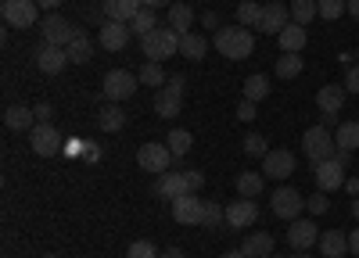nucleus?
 Returning a JSON list of instances; mask_svg holds the SVG:
<instances>
[{"label":"nucleus","instance_id":"f257e3e1","mask_svg":"<svg viewBox=\"0 0 359 258\" xmlns=\"http://www.w3.org/2000/svg\"><path fill=\"white\" fill-rule=\"evenodd\" d=\"M212 47H216L223 57H230V62H245V57L255 50V36L248 33L245 25H223V29H216Z\"/></svg>","mask_w":359,"mask_h":258},{"label":"nucleus","instance_id":"f03ea898","mask_svg":"<svg viewBox=\"0 0 359 258\" xmlns=\"http://www.w3.org/2000/svg\"><path fill=\"white\" fill-rule=\"evenodd\" d=\"M140 50L147 62H165V57L180 54V33H172L169 25H158L155 33L140 36Z\"/></svg>","mask_w":359,"mask_h":258},{"label":"nucleus","instance_id":"7ed1b4c3","mask_svg":"<svg viewBox=\"0 0 359 258\" xmlns=\"http://www.w3.org/2000/svg\"><path fill=\"white\" fill-rule=\"evenodd\" d=\"M184 90H187L184 76H169V83L158 86V94H155V115L158 119H176L180 108H184Z\"/></svg>","mask_w":359,"mask_h":258},{"label":"nucleus","instance_id":"20e7f679","mask_svg":"<svg viewBox=\"0 0 359 258\" xmlns=\"http://www.w3.org/2000/svg\"><path fill=\"white\" fill-rule=\"evenodd\" d=\"M302 151H306V158H309L313 169H316L320 162L334 158L338 143H334V136H331V129H327V126H313V129H306V136H302Z\"/></svg>","mask_w":359,"mask_h":258},{"label":"nucleus","instance_id":"39448f33","mask_svg":"<svg viewBox=\"0 0 359 258\" xmlns=\"http://www.w3.org/2000/svg\"><path fill=\"white\" fill-rule=\"evenodd\" d=\"M269 208H273V215H277V219L294 222L298 215L306 212V197L298 194L294 187H277V190H273V197H269Z\"/></svg>","mask_w":359,"mask_h":258},{"label":"nucleus","instance_id":"423d86ee","mask_svg":"<svg viewBox=\"0 0 359 258\" xmlns=\"http://www.w3.org/2000/svg\"><path fill=\"white\" fill-rule=\"evenodd\" d=\"M0 15H4V22L11 29H29L40 22V4L36 0H4L0 4Z\"/></svg>","mask_w":359,"mask_h":258},{"label":"nucleus","instance_id":"0eeeda50","mask_svg":"<svg viewBox=\"0 0 359 258\" xmlns=\"http://www.w3.org/2000/svg\"><path fill=\"white\" fill-rule=\"evenodd\" d=\"M137 76L133 72H126V69H111V72H104V97L111 101V104H118V101H130L133 94H137Z\"/></svg>","mask_w":359,"mask_h":258},{"label":"nucleus","instance_id":"6e6552de","mask_svg":"<svg viewBox=\"0 0 359 258\" xmlns=\"http://www.w3.org/2000/svg\"><path fill=\"white\" fill-rule=\"evenodd\" d=\"M40 29H43V43H54V47H69L76 40V33H79V29L72 22H65L62 15H43Z\"/></svg>","mask_w":359,"mask_h":258},{"label":"nucleus","instance_id":"1a4fd4ad","mask_svg":"<svg viewBox=\"0 0 359 258\" xmlns=\"http://www.w3.org/2000/svg\"><path fill=\"white\" fill-rule=\"evenodd\" d=\"M29 143H33V151L40 158H57L62 155V136H57V129L50 122H36V129L29 133Z\"/></svg>","mask_w":359,"mask_h":258},{"label":"nucleus","instance_id":"9d476101","mask_svg":"<svg viewBox=\"0 0 359 258\" xmlns=\"http://www.w3.org/2000/svg\"><path fill=\"white\" fill-rule=\"evenodd\" d=\"M169 162H176V158H172V151L165 148V143H144V148L137 151V165L144 172H158L162 176V172L169 169Z\"/></svg>","mask_w":359,"mask_h":258},{"label":"nucleus","instance_id":"9b49d317","mask_svg":"<svg viewBox=\"0 0 359 258\" xmlns=\"http://www.w3.org/2000/svg\"><path fill=\"white\" fill-rule=\"evenodd\" d=\"M172 205V219L180 226H201V215H205V201L194 197V194H184V197H176L169 201Z\"/></svg>","mask_w":359,"mask_h":258},{"label":"nucleus","instance_id":"f8f14e48","mask_svg":"<svg viewBox=\"0 0 359 258\" xmlns=\"http://www.w3.org/2000/svg\"><path fill=\"white\" fill-rule=\"evenodd\" d=\"M291 18V8L284 4V0H273V4H262V18H259V33H269V36H280V29L287 25Z\"/></svg>","mask_w":359,"mask_h":258},{"label":"nucleus","instance_id":"ddd939ff","mask_svg":"<svg viewBox=\"0 0 359 258\" xmlns=\"http://www.w3.org/2000/svg\"><path fill=\"white\" fill-rule=\"evenodd\" d=\"M345 165L338 162V158H327V162H320L316 165V187L323 190V194H334V190H341L345 187Z\"/></svg>","mask_w":359,"mask_h":258},{"label":"nucleus","instance_id":"4468645a","mask_svg":"<svg viewBox=\"0 0 359 258\" xmlns=\"http://www.w3.org/2000/svg\"><path fill=\"white\" fill-rule=\"evenodd\" d=\"M259 219V205H255V197H237L226 205V226L230 229H245Z\"/></svg>","mask_w":359,"mask_h":258},{"label":"nucleus","instance_id":"2eb2a0df","mask_svg":"<svg viewBox=\"0 0 359 258\" xmlns=\"http://www.w3.org/2000/svg\"><path fill=\"white\" fill-rule=\"evenodd\" d=\"M287 244H291L294 251H309V248H316V244H320V229H316V222H313V219H294L291 229H287Z\"/></svg>","mask_w":359,"mask_h":258},{"label":"nucleus","instance_id":"dca6fc26","mask_svg":"<svg viewBox=\"0 0 359 258\" xmlns=\"http://www.w3.org/2000/svg\"><path fill=\"white\" fill-rule=\"evenodd\" d=\"M294 172V155L291 151H269L262 158V176L266 180H287Z\"/></svg>","mask_w":359,"mask_h":258},{"label":"nucleus","instance_id":"f3484780","mask_svg":"<svg viewBox=\"0 0 359 258\" xmlns=\"http://www.w3.org/2000/svg\"><path fill=\"white\" fill-rule=\"evenodd\" d=\"M130 36H133V29H130L126 22H111V18L101 22V47H104V50H111V54L123 50V47L130 43Z\"/></svg>","mask_w":359,"mask_h":258},{"label":"nucleus","instance_id":"a211bd4d","mask_svg":"<svg viewBox=\"0 0 359 258\" xmlns=\"http://www.w3.org/2000/svg\"><path fill=\"white\" fill-rule=\"evenodd\" d=\"M69 65V50L65 47H54V43H43L40 50H36V69L40 72H47V76H57Z\"/></svg>","mask_w":359,"mask_h":258},{"label":"nucleus","instance_id":"6ab92c4d","mask_svg":"<svg viewBox=\"0 0 359 258\" xmlns=\"http://www.w3.org/2000/svg\"><path fill=\"white\" fill-rule=\"evenodd\" d=\"M4 126L11 133H33L36 129V111L25 104H8L4 108Z\"/></svg>","mask_w":359,"mask_h":258},{"label":"nucleus","instance_id":"aec40b11","mask_svg":"<svg viewBox=\"0 0 359 258\" xmlns=\"http://www.w3.org/2000/svg\"><path fill=\"white\" fill-rule=\"evenodd\" d=\"M155 194H158V197H165V201H176V197L191 194L187 176H184V172H162L158 183H155Z\"/></svg>","mask_w":359,"mask_h":258},{"label":"nucleus","instance_id":"412c9836","mask_svg":"<svg viewBox=\"0 0 359 258\" xmlns=\"http://www.w3.org/2000/svg\"><path fill=\"white\" fill-rule=\"evenodd\" d=\"M345 86H338V83H327V86H320L316 90V104H320V111L323 115H338L341 111V104H345Z\"/></svg>","mask_w":359,"mask_h":258},{"label":"nucleus","instance_id":"4be33fe9","mask_svg":"<svg viewBox=\"0 0 359 258\" xmlns=\"http://www.w3.org/2000/svg\"><path fill=\"white\" fill-rule=\"evenodd\" d=\"M208 47H212V40H205L201 33H194V29L180 36V54H184L187 62H201V57L208 54Z\"/></svg>","mask_w":359,"mask_h":258},{"label":"nucleus","instance_id":"5701e85b","mask_svg":"<svg viewBox=\"0 0 359 258\" xmlns=\"http://www.w3.org/2000/svg\"><path fill=\"white\" fill-rule=\"evenodd\" d=\"M140 8H144L140 0H104V15H108L111 22H126V25L137 18Z\"/></svg>","mask_w":359,"mask_h":258},{"label":"nucleus","instance_id":"b1692460","mask_svg":"<svg viewBox=\"0 0 359 258\" xmlns=\"http://www.w3.org/2000/svg\"><path fill=\"white\" fill-rule=\"evenodd\" d=\"M327 258H341L348 251V234H341V229H327V234H320V244H316Z\"/></svg>","mask_w":359,"mask_h":258},{"label":"nucleus","instance_id":"393cba45","mask_svg":"<svg viewBox=\"0 0 359 258\" xmlns=\"http://www.w3.org/2000/svg\"><path fill=\"white\" fill-rule=\"evenodd\" d=\"M97 126H101V133H123L126 129V111L118 104H104L101 115H97Z\"/></svg>","mask_w":359,"mask_h":258},{"label":"nucleus","instance_id":"a878e982","mask_svg":"<svg viewBox=\"0 0 359 258\" xmlns=\"http://www.w3.org/2000/svg\"><path fill=\"white\" fill-rule=\"evenodd\" d=\"M302 47H306V29L294 25V22H287V25L280 29V50H284V54H302Z\"/></svg>","mask_w":359,"mask_h":258},{"label":"nucleus","instance_id":"bb28decb","mask_svg":"<svg viewBox=\"0 0 359 258\" xmlns=\"http://www.w3.org/2000/svg\"><path fill=\"white\" fill-rule=\"evenodd\" d=\"M191 25H194V11L187 4H169V29L172 33H191Z\"/></svg>","mask_w":359,"mask_h":258},{"label":"nucleus","instance_id":"cd10ccee","mask_svg":"<svg viewBox=\"0 0 359 258\" xmlns=\"http://www.w3.org/2000/svg\"><path fill=\"white\" fill-rule=\"evenodd\" d=\"M241 251H245L248 258H269V255H273V237H269V234H252V237L241 244Z\"/></svg>","mask_w":359,"mask_h":258},{"label":"nucleus","instance_id":"c85d7f7f","mask_svg":"<svg viewBox=\"0 0 359 258\" xmlns=\"http://www.w3.org/2000/svg\"><path fill=\"white\" fill-rule=\"evenodd\" d=\"M65 50H69V62H76V65H86L90 57H94V43H90L86 33H76V40H72Z\"/></svg>","mask_w":359,"mask_h":258},{"label":"nucleus","instance_id":"c756f323","mask_svg":"<svg viewBox=\"0 0 359 258\" xmlns=\"http://www.w3.org/2000/svg\"><path fill=\"white\" fill-rule=\"evenodd\" d=\"M291 8V22L294 25H309L313 18H320V8H316V0H294V4H287Z\"/></svg>","mask_w":359,"mask_h":258},{"label":"nucleus","instance_id":"7c9ffc66","mask_svg":"<svg viewBox=\"0 0 359 258\" xmlns=\"http://www.w3.org/2000/svg\"><path fill=\"white\" fill-rule=\"evenodd\" d=\"M130 29L137 33V40H140V36H147V33H155V29H158V15H155V8H140V11H137V18L130 22Z\"/></svg>","mask_w":359,"mask_h":258},{"label":"nucleus","instance_id":"2f4dec72","mask_svg":"<svg viewBox=\"0 0 359 258\" xmlns=\"http://www.w3.org/2000/svg\"><path fill=\"white\" fill-rule=\"evenodd\" d=\"M137 79H140L144 86H165V83H169L162 62H144V65L137 69Z\"/></svg>","mask_w":359,"mask_h":258},{"label":"nucleus","instance_id":"473e14b6","mask_svg":"<svg viewBox=\"0 0 359 258\" xmlns=\"http://www.w3.org/2000/svg\"><path fill=\"white\" fill-rule=\"evenodd\" d=\"M191 143H194L191 129H172V133L165 136V148L172 151V158H184V155L191 151Z\"/></svg>","mask_w":359,"mask_h":258},{"label":"nucleus","instance_id":"72a5a7b5","mask_svg":"<svg viewBox=\"0 0 359 258\" xmlns=\"http://www.w3.org/2000/svg\"><path fill=\"white\" fill-rule=\"evenodd\" d=\"M262 183H266L262 172H241V176H237V194L255 197V194H262Z\"/></svg>","mask_w":359,"mask_h":258},{"label":"nucleus","instance_id":"f704fd0d","mask_svg":"<svg viewBox=\"0 0 359 258\" xmlns=\"http://www.w3.org/2000/svg\"><path fill=\"white\" fill-rule=\"evenodd\" d=\"M334 143H338L341 151H355V148H359V122H341Z\"/></svg>","mask_w":359,"mask_h":258},{"label":"nucleus","instance_id":"c9c22d12","mask_svg":"<svg viewBox=\"0 0 359 258\" xmlns=\"http://www.w3.org/2000/svg\"><path fill=\"white\" fill-rule=\"evenodd\" d=\"M302 69H306V65H302V54H280V57H277V76H280V79H294Z\"/></svg>","mask_w":359,"mask_h":258},{"label":"nucleus","instance_id":"e433bc0d","mask_svg":"<svg viewBox=\"0 0 359 258\" xmlns=\"http://www.w3.org/2000/svg\"><path fill=\"white\" fill-rule=\"evenodd\" d=\"M262 18V4H255V0H241V8H237V25H259Z\"/></svg>","mask_w":359,"mask_h":258},{"label":"nucleus","instance_id":"4c0bfd02","mask_svg":"<svg viewBox=\"0 0 359 258\" xmlns=\"http://www.w3.org/2000/svg\"><path fill=\"white\" fill-rule=\"evenodd\" d=\"M266 94H269V79H266V76L255 72V76L245 79V97H248V101H262Z\"/></svg>","mask_w":359,"mask_h":258},{"label":"nucleus","instance_id":"58836bf2","mask_svg":"<svg viewBox=\"0 0 359 258\" xmlns=\"http://www.w3.org/2000/svg\"><path fill=\"white\" fill-rule=\"evenodd\" d=\"M223 222H226V208H223V205H216V201H205V215H201V226L216 229V226H223Z\"/></svg>","mask_w":359,"mask_h":258},{"label":"nucleus","instance_id":"ea45409f","mask_svg":"<svg viewBox=\"0 0 359 258\" xmlns=\"http://www.w3.org/2000/svg\"><path fill=\"white\" fill-rule=\"evenodd\" d=\"M241 148H245L248 158H266V155H269V143H266V136H259V133H248Z\"/></svg>","mask_w":359,"mask_h":258},{"label":"nucleus","instance_id":"a19ab883","mask_svg":"<svg viewBox=\"0 0 359 258\" xmlns=\"http://www.w3.org/2000/svg\"><path fill=\"white\" fill-rule=\"evenodd\" d=\"M316 8H320V18H327V22H334L348 11L345 0H316Z\"/></svg>","mask_w":359,"mask_h":258},{"label":"nucleus","instance_id":"79ce46f5","mask_svg":"<svg viewBox=\"0 0 359 258\" xmlns=\"http://www.w3.org/2000/svg\"><path fill=\"white\" fill-rule=\"evenodd\" d=\"M126 258H158V251H155L151 241H133L130 251H126Z\"/></svg>","mask_w":359,"mask_h":258},{"label":"nucleus","instance_id":"37998d69","mask_svg":"<svg viewBox=\"0 0 359 258\" xmlns=\"http://www.w3.org/2000/svg\"><path fill=\"white\" fill-rule=\"evenodd\" d=\"M306 208H309V215H323L327 208H331V201H327V194H323V190H316V194H309Z\"/></svg>","mask_w":359,"mask_h":258},{"label":"nucleus","instance_id":"c03bdc74","mask_svg":"<svg viewBox=\"0 0 359 258\" xmlns=\"http://www.w3.org/2000/svg\"><path fill=\"white\" fill-rule=\"evenodd\" d=\"M255 115H259V104L255 101H241V104H237V119H241V122H255Z\"/></svg>","mask_w":359,"mask_h":258},{"label":"nucleus","instance_id":"a18cd8bd","mask_svg":"<svg viewBox=\"0 0 359 258\" xmlns=\"http://www.w3.org/2000/svg\"><path fill=\"white\" fill-rule=\"evenodd\" d=\"M345 90H348V94H359V65H352V69L345 72Z\"/></svg>","mask_w":359,"mask_h":258},{"label":"nucleus","instance_id":"49530a36","mask_svg":"<svg viewBox=\"0 0 359 258\" xmlns=\"http://www.w3.org/2000/svg\"><path fill=\"white\" fill-rule=\"evenodd\" d=\"M184 176H187V187H191V194L205 183V172H198V169H184Z\"/></svg>","mask_w":359,"mask_h":258},{"label":"nucleus","instance_id":"de8ad7c7","mask_svg":"<svg viewBox=\"0 0 359 258\" xmlns=\"http://www.w3.org/2000/svg\"><path fill=\"white\" fill-rule=\"evenodd\" d=\"M33 111H36V122H50L54 119V104H47V101H40Z\"/></svg>","mask_w":359,"mask_h":258},{"label":"nucleus","instance_id":"09e8293b","mask_svg":"<svg viewBox=\"0 0 359 258\" xmlns=\"http://www.w3.org/2000/svg\"><path fill=\"white\" fill-rule=\"evenodd\" d=\"M83 162H86V165H97V162H101V148H97V143H86Z\"/></svg>","mask_w":359,"mask_h":258},{"label":"nucleus","instance_id":"8fccbe9b","mask_svg":"<svg viewBox=\"0 0 359 258\" xmlns=\"http://www.w3.org/2000/svg\"><path fill=\"white\" fill-rule=\"evenodd\" d=\"M201 22H205V29H223V25H219V15H216V11H205V15H201Z\"/></svg>","mask_w":359,"mask_h":258},{"label":"nucleus","instance_id":"3c124183","mask_svg":"<svg viewBox=\"0 0 359 258\" xmlns=\"http://www.w3.org/2000/svg\"><path fill=\"white\" fill-rule=\"evenodd\" d=\"M36 4H40V11H54V8H62L65 0H36Z\"/></svg>","mask_w":359,"mask_h":258},{"label":"nucleus","instance_id":"603ef678","mask_svg":"<svg viewBox=\"0 0 359 258\" xmlns=\"http://www.w3.org/2000/svg\"><path fill=\"white\" fill-rule=\"evenodd\" d=\"M348 251L359 255V229H355V234H348Z\"/></svg>","mask_w":359,"mask_h":258},{"label":"nucleus","instance_id":"864d4df0","mask_svg":"<svg viewBox=\"0 0 359 258\" xmlns=\"http://www.w3.org/2000/svg\"><path fill=\"white\" fill-rule=\"evenodd\" d=\"M158 258H184V251H180V248H165Z\"/></svg>","mask_w":359,"mask_h":258},{"label":"nucleus","instance_id":"5fc2aeb1","mask_svg":"<svg viewBox=\"0 0 359 258\" xmlns=\"http://www.w3.org/2000/svg\"><path fill=\"white\" fill-rule=\"evenodd\" d=\"M345 190H348L352 197H359V180H345Z\"/></svg>","mask_w":359,"mask_h":258},{"label":"nucleus","instance_id":"6e6d98bb","mask_svg":"<svg viewBox=\"0 0 359 258\" xmlns=\"http://www.w3.org/2000/svg\"><path fill=\"white\" fill-rule=\"evenodd\" d=\"M345 4H348V15L359 22V0H345Z\"/></svg>","mask_w":359,"mask_h":258},{"label":"nucleus","instance_id":"4d7b16f0","mask_svg":"<svg viewBox=\"0 0 359 258\" xmlns=\"http://www.w3.org/2000/svg\"><path fill=\"white\" fill-rule=\"evenodd\" d=\"M320 126L331 129V126H341V122H338V115H323V122H320Z\"/></svg>","mask_w":359,"mask_h":258},{"label":"nucleus","instance_id":"13d9d810","mask_svg":"<svg viewBox=\"0 0 359 258\" xmlns=\"http://www.w3.org/2000/svg\"><path fill=\"white\" fill-rule=\"evenodd\" d=\"M219 258H248V255H245V251H241V248H237V251H223V255H219Z\"/></svg>","mask_w":359,"mask_h":258},{"label":"nucleus","instance_id":"bf43d9fd","mask_svg":"<svg viewBox=\"0 0 359 258\" xmlns=\"http://www.w3.org/2000/svg\"><path fill=\"white\" fill-rule=\"evenodd\" d=\"M144 8H162V4H169V0H140Z\"/></svg>","mask_w":359,"mask_h":258},{"label":"nucleus","instance_id":"052dcab7","mask_svg":"<svg viewBox=\"0 0 359 258\" xmlns=\"http://www.w3.org/2000/svg\"><path fill=\"white\" fill-rule=\"evenodd\" d=\"M352 215H355V219H359V197H355V201H352Z\"/></svg>","mask_w":359,"mask_h":258},{"label":"nucleus","instance_id":"680f3d73","mask_svg":"<svg viewBox=\"0 0 359 258\" xmlns=\"http://www.w3.org/2000/svg\"><path fill=\"white\" fill-rule=\"evenodd\" d=\"M291 258H309V251H294Z\"/></svg>","mask_w":359,"mask_h":258},{"label":"nucleus","instance_id":"e2e57ef3","mask_svg":"<svg viewBox=\"0 0 359 258\" xmlns=\"http://www.w3.org/2000/svg\"><path fill=\"white\" fill-rule=\"evenodd\" d=\"M269 258H284V255H277V251H273V255H269Z\"/></svg>","mask_w":359,"mask_h":258},{"label":"nucleus","instance_id":"0e129e2a","mask_svg":"<svg viewBox=\"0 0 359 258\" xmlns=\"http://www.w3.org/2000/svg\"><path fill=\"white\" fill-rule=\"evenodd\" d=\"M43 258H57V255H43Z\"/></svg>","mask_w":359,"mask_h":258},{"label":"nucleus","instance_id":"69168bd1","mask_svg":"<svg viewBox=\"0 0 359 258\" xmlns=\"http://www.w3.org/2000/svg\"><path fill=\"white\" fill-rule=\"evenodd\" d=\"M355 57H359V47H355Z\"/></svg>","mask_w":359,"mask_h":258}]
</instances>
